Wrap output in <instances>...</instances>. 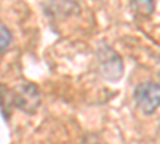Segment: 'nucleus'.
<instances>
[{
    "label": "nucleus",
    "instance_id": "obj_1",
    "mask_svg": "<svg viewBox=\"0 0 160 144\" xmlns=\"http://www.w3.org/2000/svg\"><path fill=\"white\" fill-rule=\"evenodd\" d=\"M3 96L10 99V106H16L24 112H35V109L40 104V93L32 83H26L21 87H16L13 91L2 90Z\"/></svg>",
    "mask_w": 160,
    "mask_h": 144
},
{
    "label": "nucleus",
    "instance_id": "obj_2",
    "mask_svg": "<svg viewBox=\"0 0 160 144\" xmlns=\"http://www.w3.org/2000/svg\"><path fill=\"white\" fill-rule=\"evenodd\" d=\"M133 96H135V102L138 109L146 115H151L160 106V85L154 82L141 83L136 87Z\"/></svg>",
    "mask_w": 160,
    "mask_h": 144
},
{
    "label": "nucleus",
    "instance_id": "obj_3",
    "mask_svg": "<svg viewBox=\"0 0 160 144\" xmlns=\"http://www.w3.org/2000/svg\"><path fill=\"white\" fill-rule=\"evenodd\" d=\"M98 62H99L102 75L108 78V80H118V78L122 77L123 62L111 47L102 45L98 50Z\"/></svg>",
    "mask_w": 160,
    "mask_h": 144
},
{
    "label": "nucleus",
    "instance_id": "obj_4",
    "mask_svg": "<svg viewBox=\"0 0 160 144\" xmlns=\"http://www.w3.org/2000/svg\"><path fill=\"white\" fill-rule=\"evenodd\" d=\"M131 5L136 13L141 16H151L155 10V2L154 0H131Z\"/></svg>",
    "mask_w": 160,
    "mask_h": 144
},
{
    "label": "nucleus",
    "instance_id": "obj_5",
    "mask_svg": "<svg viewBox=\"0 0 160 144\" xmlns=\"http://www.w3.org/2000/svg\"><path fill=\"white\" fill-rule=\"evenodd\" d=\"M10 43H11V32L5 27L2 22H0V53L7 51Z\"/></svg>",
    "mask_w": 160,
    "mask_h": 144
}]
</instances>
